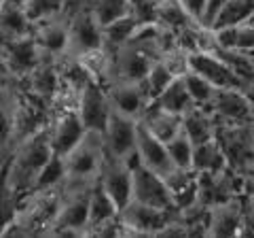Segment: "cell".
<instances>
[{
  "mask_svg": "<svg viewBox=\"0 0 254 238\" xmlns=\"http://www.w3.org/2000/svg\"><path fill=\"white\" fill-rule=\"evenodd\" d=\"M53 155L51 140H49V125L36 130L23 140L15 145V151L11 155V168H9V181L19 196V202L32 192L38 170L47 164V160Z\"/></svg>",
  "mask_w": 254,
  "mask_h": 238,
  "instance_id": "obj_1",
  "label": "cell"
},
{
  "mask_svg": "<svg viewBox=\"0 0 254 238\" xmlns=\"http://www.w3.org/2000/svg\"><path fill=\"white\" fill-rule=\"evenodd\" d=\"M106 157L104 138L100 132H87L81 142L64 155L66 179L62 183V192H74L81 187H91L100 177L102 164Z\"/></svg>",
  "mask_w": 254,
  "mask_h": 238,
  "instance_id": "obj_2",
  "label": "cell"
},
{
  "mask_svg": "<svg viewBox=\"0 0 254 238\" xmlns=\"http://www.w3.org/2000/svg\"><path fill=\"white\" fill-rule=\"evenodd\" d=\"M214 138L218 140L227 157L229 168L237 174L250 177L254 172V128L250 121L218 123Z\"/></svg>",
  "mask_w": 254,
  "mask_h": 238,
  "instance_id": "obj_3",
  "label": "cell"
},
{
  "mask_svg": "<svg viewBox=\"0 0 254 238\" xmlns=\"http://www.w3.org/2000/svg\"><path fill=\"white\" fill-rule=\"evenodd\" d=\"M89 189H74L62 192L60 209L47 234L51 236H85L87 221H89Z\"/></svg>",
  "mask_w": 254,
  "mask_h": 238,
  "instance_id": "obj_4",
  "label": "cell"
},
{
  "mask_svg": "<svg viewBox=\"0 0 254 238\" xmlns=\"http://www.w3.org/2000/svg\"><path fill=\"white\" fill-rule=\"evenodd\" d=\"M176 211H163L138 200H129L119 213L123 236H159Z\"/></svg>",
  "mask_w": 254,
  "mask_h": 238,
  "instance_id": "obj_5",
  "label": "cell"
},
{
  "mask_svg": "<svg viewBox=\"0 0 254 238\" xmlns=\"http://www.w3.org/2000/svg\"><path fill=\"white\" fill-rule=\"evenodd\" d=\"M0 53L11 77L15 79H26L47 58L32 32L13 38H0Z\"/></svg>",
  "mask_w": 254,
  "mask_h": 238,
  "instance_id": "obj_6",
  "label": "cell"
},
{
  "mask_svg": "<svg viewBox=\"0 0 254 238\" xmlns=\"http://www.w3.org/2000/svg\"><path fill=\"white\" fill-rule=\"evenodd\" d=\"M110 100L106 94V87L87 81L76 96V113L81 117V121L85 125L87 132H104L108 117H110Z\"/></svg>",
  "mask_w": 254,
  "mask_h": 238,
  "instance_id": "obj_7",
  "label": "cell"
},
{
  "mask_svg": "<svg viewBox=\"0 0 254 238\" xmlns=\"http://www.w3.org/2000/svg\"><path fill=\"white\" fill-rule=\"evenodd\" d=\"M214 115L218 123H240L250 121L254 102L248 92L237 87H216L212 94V100L205 107Z\"/></svg>",
  "mask_w": 254,
  "mask_h": 238,
  "instance_id": "obj_8",
  "label": "cell"
},
{
  "mask_svg": "<svg viewBox=\"0 0 254 238\" xmlns=\"http://www.w3.org/2000/svg\"><path fill=\"white\" fill-rule=\"evenodd\" d=\"M131 200L157 206L163 211H176L174 194L165 185L163 177L148 170L146 166H138L131 170Z\"/></svg>",
  "mask_w": 254,
  "mask_h": 238,
  "instance_id": "obj_9",
  "label": "cell"
},
{
  "mask_svg": "<svg viewBox=\"0 0 254 238\" xmlns=\"http://www.w3.org/2000/svg\"><path fill=\"white\" fill-rule=\"evenodd\" d=\"M49 140H51V149L58 155H66L68 151L81 142V138L87 134L85 125L78 117L76 109H64V111H55L49 117Z\"/></svg>",
  "mask_w": 254,
  "mask_h": 238,
  "instance_id": "obj_10",
  "label": "cell"
},
{
  "mask_svg": "<svg viewBox=\"0 0 254 238\" xmlns=\"http://www.w3.org/2000/svg\"><path fill=\"white\" fill-rule=\"evenodd\" d=\"M189 70L201 75L205 81L212 83L214 87H237V90L248 92L250 85L240 79L218 55L212 51H190L189 53Z\"/></svg>",
  "mask_w": 254,
  "mask_h": 238,
  "instance_id": "obj_11",
  "label": "cell"
},
{
  "mask_svg": "<svg viewBox=\"0 0 254 238\" xmlns=\"http://www.w3.org/2000/svg\"><path fill=\"white\" fill-rule=\"evenodd\" d=\"M113 51V64H110V81H127V83H136L142 81L146 77L148 68L153 62L144 51H140L136 45L125 43Z\"/></svg>",
  "mask_w": 254,
  "mask_h": 238,
  "instance_id": "obj_12",
  "label": "cell"
},
{
  "mask_svg": "<svg viewBox=\"0 0 254 238\" xmlns=\"http://www.w3.org/2000/svg\"><path fill=\"white\" fill-rule=\"evenodd\" d=\"M106 94L110 100V109L119 115L125 117H133L138 119L142 115V111L146 109L150 102L144 81H136V83H127V81H113L106 85Z\"/></svg>",
  "mask_w": 254,
  "mask_h": 238,
  "instance_id": "obj_13",
  "label": "cell"
},
{
  "mask_svg": "<svg viewBox=\"0 0 254 238\" xmlns=\"http://www.w3.org/2000/svg\"><path fill=\"white\" fill-rule=\"evenodd\" d=\"M136 132H138V119L125 117V115H119L115 111H110L108 123L104 132H102L106 153L121 160L123 155L133 151L136 149Z\"/></svg>",
  "mask_w": 254,
  "mask_h": 238,
  "instance_id": "obj_14",
  "label": "cell"
},
{
  "mask_svg": "<svg viewBox=\"0 0 254 238\" xmlns=\"http://www.w3.org/2000/svg\"><path fill=\"white\" fill-rule=\"evenodd\" d=\"M98 183L104 187V192L113 198V202L117 204L119 213L125 209V204L131 200V170L119 160V157L108 155L104 157L102 164Z\"/></svg>",
  "mask_w": 254,
  "mask_h": 238,
  "instance_id": "obj_15",
  "label": "cell"
},
{
  "mask_svg": "<svg viewBox=\"0 0 254 238\" xmlns=\"http://www.w3.org/2000/svg\"><path fill=\"white\" fill-rule=\"evenodd\" d=\"M68 21L70 17L66 13L58 15V17L38 21L32 26V34H34L38 47L43 49L47 58L60 60L68 49Z\"/></svg>",
  "mask_w": 254,
  "mask_h": 238,
  "instance_id": "obj_16",
  "label": "cell"
},
{
  "mask_svg": "<svg viewBox=\"0 0 254 238\" xmlns=\"http://www.w3.org/2000/svg\"><path fill=\"white\" fill-rule=\"evenodd\" d=\"M242 209H244V196H235L227 202L210 206L205 236H240Z\"/></svg>",
  "mask_w": 254,
  "mask_h": 238,
  "instance_id": "obj_17",
  "label": "cell"
},
{
  "mask_svg": "<svg viewBox=\"0 0 254 238\" xmlns=\"http://www.w3.org/2000/svg\"><path fill=\"white\" fill-rule=\"evenodd\" d=\"M136 151L140 155L142 166H146L148 170L161 174V177L174 168V164L168 155V149H165V142L159 140L153 132H148L140 121L136 132Z\"/></svg>",
  "mask_w": 254,
  "mask_h": 238,
  "instance_id": "obj_18",
  "label": "cell"
},
{
  "mask_svg": "<svg viewBox=\"0 0 254 238\" xmlns=\"http://www.w3.org/2000/svg\"><path fill=\"white\" fill-rule=\"evenodd\" d=\"M28 83L26 92L34 94V96L43 98L47 102H51L53 96L58 94L62 79H60V70H58V60L53 58H45L32 73L23 79Z\"/></svg>",
  "mask_w": 254,
  "mask_h": 238,
  "instance_id": "obj_19",
  "label": "cell"
},
{
  "mask_svg": "<svg viewBox=\"0 0 254 238\" xmlns=\"http://www.w3.org/2000/svg\"><path fill=\"white\" fill-rule=\"evenodd\" d=\"M216 125H218V121L214 119L210 111L203 107H190L187 113L180 117V128L190 138L193 145H199V142L214 138Z\"/></svg>",
  "mask_w": 254,
  "mask_h": 238,
  "instance_id": "obj_20",
  "label": "cell"
},
{
  "mask_svg": "<svg viewBox=\"0 0 254 238\" xmlns=\"http://www.w3.org/2000/svg\"><path fill=\"white\" fill-rule=\"evenodd\" d=\"M32 32L23 0H0V38H13Z\"/></svg>",
  "mask_w": 254,
  "mask_h": 238,
  "instance_id": "obj_21",
  "label": "cell"
},
{
  "mask_svg": "<svg viewBox=\"0 0 254 238\" xmlns=\"http://www.w3.org/2000/svg\"><path fill=\"white\" fill-rule=\"evenodd\" d=\"M138 121L163 142H168L174 134L180 132V115H174V113H168V111L159 109L153 100H150L146 105V109L142 111Z\"/></svg>",
  "mask_w": 254,
  "mask_h": 238,
  "instance_id": "obj_22",
  "label": "cell"
},
{
  "mask_svg": "<svg viewBox=\"0 0 254 238\" xmlns=\"http://www.w3.org/2000/svg\"><path fill=\"white\" fill-rule=\"evenodd\" d=\"M155 21L163 23L165 28L174 30V32H182V30L201 26L199 19L193 17L180 0H161V2H157L155 4Z\"/></svg>",
  "mask_w": 254,
  "mask_h": 238,
  "instance_id": "obj_23",
  "label": "cell"
},
{
  "mask_svg": "<svg viewBox=\"0 0 254 238\" xmlns=\"http://www.w3.org/2000/svg\"><path fill=\"white\" fill-rule=\"evenodd\" d=\"M117 217H119L117 204L113 202V198L104 192V187L95 181L89 189V221H87L85 236H89L93 228H98V226L106 224L110 219H117Z\"/></svg>",
  "mask_w": 254,
  "mask_h": 238,
  "instance_id": "obj_24",
  "label": "cell"
},
{
  "mask_svg": "<svg viewBox=\"0 0 254 238\" xmlns=\"http://www.w3.org/2000/svg\"><path fill=\"white\" fill-rule=\"evenodd\" d=\"M9 168H11V157L0 164V236L9 230L19 211V196L15 194L9 181Z\"/></svg>",
  "mask_w": 254,
  "mask_h": 238,
  "instance_id": "obj_25",
  "label": "cell"
},
{
  "mask_svg": "<svg viewBox=\"0 0 254 238\" xmlns=\"http://www.w3.org/2000/svg\"><path fill=\"white\" fill-rule=\"evenodd\" d=\"M190 168L195 172H220L229 168L227 157L222 147L218 145L216 138H210L205 142L193 147V160H190Z\"/></svg>",
  "mask_w": 254,
  "mask_h": 238,
  "instance_id": "obj_26",
  "label": "cell"
},
{
  "mask_svg": "<svg viewBox=\"0 0 254 238\" xmlns=\"http://www.w3.org/2000/svg\"><path fill=\"white\" fill-rule=\"evenodd\" d=\"M153 102L159 109L168 111V113H174V115H180V117L185 115L190 107H195L193 100L189 96V92H187V85L182 81V77H174L168 83V87H165Z\"/></svg>",
  "mask_w": 254,
  "mask_h": 238,
  "instance_id": "obj_27",
  "label": "cell"
},
{
  "mask_svg": "<svg viewBox=\"0 0 254 238\" xmlns=\"http://www.w3.org/2000/svg\"><path fill=\"white\" fill-rule=\"evenodd\" d=\"M142 21L136 13H127L123 17H119L115 21H110L108 26L102 28V36H104V45L108 49H117V47L125 45L129 38L136 34V30L142 26Z\"/></svg>",
  "mask_w": 254,
  "mask_h": 238,
  "instance_id": "obj_28",
  "label": "cell"
},
{
  "mask_svg": "<svg viewBox=\"0 0 254 238\" xmlns=\"http://www.w3.org/2000/svg\"><path fill=\"white\" fill-rule=\"evenodd\" d=\"M64 179H66V168H64V157L53 153L47 164L38 170L34 183H32V192H45V189L62 187Z\"/></svg>",
  "mask_w": 254,
  "mask_h": 238,
  "instance_id": "obj_29",
  "label": "cell"
},
{
  "mask_svg": "<svg viewBox=\"0 0 254 238\" xmlns=\"http://www.w3.org/2000/svg\"><path fill=\"white\" fill-rule=\"evenodd\" d=\"M85 4L89 6L91 15L102 28L108 26L110 21H115L123 15L131 13L129 0H85Z\"/></svg>",
  "mask_w": 254,
  "mask_h": 238,
  "instance_id": "obj_30",
  "label": "cell"
},
{
  "mask_svg": "<svg viewBox=\"0 0 254 238\" xmlns=\"http://www.w3.org/2000/svg\"><path fill=\"white\" fill-rule=\"evenodd\" d=\"M252 15H254V0H227V4L222 6V11L218 13L212 28L237 26V23L250 21Z\"/></svg>",
  "mask_w": 254,
  "mask_h": 238,
  "instance_id": "obj_31",
  "label": "cell"
},
{
  "mask_svg": "<svg viewBox=\"0 0 254 238\" xmlns=\"http://www.w3.org/2000/svg\"><path fill=\"white\" fill-rule=\"evenodd\" d=\"M66 2L68 0H23L28 19L32 21V26L38 21H45V19L62 15L66 11Z\"/></svg>",
  "mask_w": 254,
  "mask_h": 238,
  "instance_id": "obj_32",
  "label": "cell"
},
{
  "mask_svg": "<svg viewBox=\"0 0 254 238\" xmlns=\"http://www.w3.org/2000/svg\"><path fill=\"white\" fill-rule=\"evenodd\" d=\"M193 142L190 138L187 136L185 132L174 134V136L165 142V149H168V155L174 166H178V168H190V160H193Z\"/></svg>",
  "mask_w": 254,
  "mask_h": 238,
  "instance_id": "obj_33",
  "label": "cell"
},
{
  "mask_svg": "<svg viewBox=\"0 0 254 238\" xmlns=\"http://www.w3.org/2000/svg\"><path fill=\"white\" fill-rule=\"evenodd\" d=\"M182 81H185L187 92H189V96H190V100H193L195 107H203V109L208 107V102L212 100V94H214L216 87L205 81L201 75L193 73V70H187V73L182 75Z\"/></svg>",
  "mask_w": 254,
  "mask_h": 238,
  "instance_id": "obj_34",
  "label": "cell"
},
{
  "mask_svg": "<svg viewBox=\"0 0 254 238\" xmlns=\"http://www.w3.org/2000/svg\"><path fill=\"white\" fill-rule=\"evenodd\" d=\"M172 79H174V75L170 73V68L165 66L161 60L153 62V64H150V68H148V73H146V77L142 79V81H144L148 98L155 100L159 94H161L165 87H168V83L172 81Z\"/></svg>",
  "mask_w": 254,
  "mask_h": 238,
  "instance_id": "obj_35",
  "label": "cell"
},
{
  "mask_svg": "<svg viewBox=\"0 0 254 238\" xmlns=\"http://www.w3.org/2000/svg\"><path fill=\"white\" fill-rule=\"evenodd\" d=\"M159 60H161L163 64L170 68V73L174 77H182L189 70V51L182 49L180 45L172 47V49H168V51H163Z\"/></svg>",
  "mask_w": 254,
  "mask_h": 238,
  "instance_id": "obj_36",
  "label": "cell"
},
{
  "mask_svg": "<svg viewBox=\"0 0 254 238\" xmlns=\"http://www.w3.org/2000/svg\"><path fill=\"white\" fill-rule=\"evenodd\" d=\"M235 49L252 53L254 51V23L244 21L237 23V36H235Z\"/></svg>",
  "mask_w": 254,
  "mask_h": 238,
  "instance_id": "obj_37",
  "label": "cell"
},
{
  "mask_svg": "<svg viewBox=\"0 0 254 238\" xmlns=\"http://www.w3.org/2000/svg\"><path fill=\"white\" fill-rule=\"evenodd\" d=\"M227 4V0H205L203 4V11L199 15V23L203 28H212L214 21H216L218 13L222 11V6Z\"/></svg>",
  "mask_w": 254,
  "mask_h": 238,
  "instance_id": "obj_38",
  "label": "cell"
},
{
  "mask_svg": "<svg viewBox=\"0 0 254 238\" xmlns=\"http://www.w3.org/2000/svg\"><path fill=\"white\" fill-rule=\"evenodd\" d=\"M13 134V115L0 105V147L9 145Z\"/></svg>",
  "mask_w": 254,
  "mask_h": 238,
  "instance_id": "obj_39",
  "label": "cell"
},
{
  "mask_svg": "<svg viewBox=\"0 0 254 238\" xmlns=\"http://www.w3.org/2000/svg\"><path fill=\"white\" fill-rule=\"evenodd\" d=\"M180 2L187 6V11L193 15V17L199 19V15H201V11H203V4H205V0H180Z\"/></svg>",
  "mask_w": 254,
  "mask_h": 238,
  "instance_id": "obj_40",
  "label": "cell"
},
{
  "mask_svg": "<svg viewBox=\"0 0 254 238\" xmlns=\"http://www.w3.org/2000/svg\"><path fill=\"white\" fill-rule=\"evenodd\" d=\"M9 79H11V73H9V68H6L4 60H2V53H0V87H4L6 83H9Z\"/></svg>",
  "mask_w": 254,
  "mask_h": 238,
  "instance_id": "obj_41",
  "label": "cell"
},
{
  "mask_svg": "<svg viewBox=\"0 0 254 238\" xmlns=\"http://www.w3.org/2000/svg\"><path fill=\"white\" fill-rule=\"evenodd\" d=\"M248 198H250V200L254 202V172H252L250 177H248Z\"/></svg>",
  "mask_w": 254,
  "mask_h": 238,
  "instance_id": "obj_42",
  "label": "cell"
},
{
  "mask_svg": "<svg viewBox=\"0 0 254 238\" xmlns=\"http://www.w3.org/2000/svg\"><path fill=\"white\" fill-rule=\"evenodd\" d=\"M248 96H250V98H252V102H254V83H252V87L248 90Z\"/></svg>",
  "mask_w": 254,
  "mask_h": 238,
  "instance_id": "obj_43",
  "label": "cell"
},
{
  "mask_svg": "<svg viewBox=\"0 0 254 238\" xmlns=\"http://www.w3.org/2000/svg\"><path fill=\"white\" fill-rule=\"evenodd\" d=\"M250 123H252V128H254V109H252V117H250Z\"/></svg>",
  "mask_w": 254,
  "mask_h": 238,
  "instance_id": "obj_44",
  "label": "cell"
},
{
  "mask_svg": "<svg viewBox=\"0 0 254 238\" xmlns=\"http://www.w3.org/2000/svg\"><path fill=\"white\" fill-rule=\"evenodd\" d=\"M150 2H155V4H157V2H161V0H150Z\"/></svg>",
  "mask_w": 254,
  "mask_h": 238,
  "instance_id": "obj_45",
  "label": "cell"
},
{
  "mask_svg": "<svg viewBox=\"0 0 254 238\" xmlns=\"http://www.w3.org/2000/svg\"><path fill=\"white\" fill-rule=\"evenodd\" d=\"M250 21H252V23H254V15H252V19H250Z\"/></svg>",
  "mask_w": 254,
  "mask_h": 238,
  "instance_id": "obj_46",
  "label": "cell"
},
{
  "mask_svg": "<svg viewBox=\"0 0 254 238\" xmlns=\"http://www.w3.org/2000/svg\"><path fill=\"white\" fill-rule=\"evenodd\" d=\"M252 55H254V51H252Z\"/></svg>",
  "mask_w": 254,
  "mask_h": 238,
  "instance_id": "obj_47",
  "label": "cell"
}]
</instances>
